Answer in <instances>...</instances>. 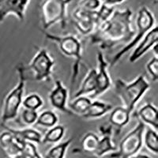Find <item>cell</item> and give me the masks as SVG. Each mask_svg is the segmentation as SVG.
I'll list each match as a JSON object with an SVG mask.
<instances>
[{"mask_svg":"<svg viewBox=\"0 0 158 158\" xmlns=\"http://www.w3.org/2000/svg\"><path fill=\"white\" fill-rule=\"evenodd\" d=\"M131 9L114 10L107 21L89 35L93 44H98L101 49H109L119 44L129 43L135 36L132 26Z\"/></svg>","mask_w":158,"mask_h":158,"instance_id":"obj_1","label":"cell"},{"mask_svg":"<svg viewBox=\"0 0 158 158\" xmlns=\"http://www.w3.org/2000/svg\"><path fill=\"white\" fill-rule=\"evenodd\" d=\"M149 88L150 84L146 81L143 75H139L135 81L129 84L124 82L120 78L115 81V94L121 99L124 108L130 113L133 111L138 101Z\"/></svg>","mask_w":158,"mask_h":158,"instance_id":"obj_2","label":"cell"},{"mask_svg":"<svg viewBox=\"0 0 158 158\" xmlns=\"http://www.w3.org/2000/svg\"><path fill=\"white\" fill-rule=\"evenodd\" d=\"M72 0H43L40 4L41 21L44 29L59 24L62 29L67 27V6Z\"/></svg>","mask_w":158,"mask_h":158,"instance_id":"obj_3","label":"cell"},{"mask_svg":"<svg viewBox=\"0 0 158 158\" xmlns=\"http://www.w3.org/2000/svg\"><path fill=\"white\" fill-rule=\"evenodd\" d=\"M46 38L56 42L59 45V49L65 56L75 59V63L73 67V73L71 77V85L76 81L80 71L81 61V45L77 37L74 36H58L44 32Z\"/></svg>","mask_w":158,"mask_h":158,"instance_id":"obj_4","label":"cell"},{"mask_svg":"<svg viewBox=\"0 0 158 158\" xmlns=\"http://www.w3.org/2000/svg\"><path fill=\"white\" fill-rule=\"evenodd\" d=\"M17 70L18 72L19 81L16 87L6 97L4 102L3 110H2V123H5L7 121L15 118L18 115V111L20 106L22 103V97L25 89V70L22 64H19L17 67Z\"/></svg>","mask_w":158,"mask_h":158,"instance_id":"obj_5","label":"cell"},{"mask_svg":"<svg viewBox=\"0 0 158 158\" xmlns=\"http://www.w3.org/2000/svg\"><path fill=\"white\" fill-rule=\"evenodd\" d=\"M154 17L151 11L148 9L146 6H142L139 9L137 15V30H138V34L137 36H135V37L132 39L131 42L128 43L127 45H126L122 50L119 52L112 58L111 59V67H113L114 65L122 58L123 55H125L127 52H129L131 48H133L135 45L140 41L144 35L154 25Z\"/></svg>","mask_w":158,"mask_h":158,"instance_id":"obj_6","label":"cell"},{"mask_svg":"<svg viewBox=\"0 0 158 158\" xmlns=\"http://www.w3.org/2000/svg\"><path fill=\"white\" fill-rule=\"evenodd\" d=\"M145 128V123L139 119L135 129L121 141L118 153H112L110 155V157L130 158L135 156L142 146V137Z\"/></svg>","mask_w":158,"mask_h":158,"instance_id":"obj_7","label":"cell"},{"mask_svg":"<svg viewBox=\"0 0 158 158\" xmlns=\"http://www.w3.org/2000/svg\"><path fill=\"white\" fill-rule=\"evenodd\" d=\"M54 65L55 61L49 56L47 50L40 48L29 65L28 68L25 69L32 70L35 81H50L52 67Z\"/></svg>","mask_w":158,"mask_h":158,"instance_id":"obj_8","label":"cell"},{"mask_svg":"<svg viewBox=\"0 0 158 158\" xmlns=\"http://www.w3.org/2000/svg\"><path fill=\"white\" fill-rule=\"evenodd\" d=\"M97 11L85 10L77 6L73 12L74 25L83 36H89L96 29Z\"/></svg>","mask_w":158,"mask_h":158,"instance_id":"obj_9","label":"cell"},{"mask_svg":"<svg viewBox=\"0 0 158 158\" xmlns=\"http://www.w3.org/2000/svg\"><path fill=\"white\" fill-rule=\"evenodd\" d=\"M29 2L30 0H0V23L10 15H14L20 22H24Z\"/></svg>","mask_w":158,"mask_h":158,"instance_id":"obj_10","label":"cell"},{"mask_svg":"<svg viewBox=\"0 0 158 158\" xmlns=\"http://www.w3.org/2000/svg\"><path fill=\"white\" fill-rule=\"evenodd\" d=\"M97 59L98 62V72H97L96 76V90L92 95L93 98H95L106 92L111 86V81L107 70L108 63L105 61L102 52H97Z\"/></svg>","mask_w":158,"mask_h":158,"instance_id":"obj_11","label":"cell"},{"mask_svg":"<svg viewBox=\"0 0 158 158\" xmlns=\"http://www.w3.org/2000/svg\"><path fill=\"white\" fill-rule=\"evenodd\" d=\"M51 104L52 107L67 114H74L70 110L67 108V89L63 86L60 80L56 81V88L52 90L49 96Z\"/></svg>","mask_w":158,"mask_h":158,"instance_id":"obj_12","label":"cell"},{"mask_svg":"<svg viewBox=\"0 0 158 158\" xmlns=\"http://www.w3.org/2000/svg\"><path fill=\"white\" fill-rule=\"evenodd\" d=\"M158 41V28L156 26L153 29H151L146 35L140 44L136 48L132 55L129 59L131 63H135L138 59H140L145 53L148 52L152 47L157 44Z\"/></svg>","mask_w":158,"mask_h":158,"instance_id":"obj_13","label":"cell"},{"mask_svg":"<svg viewBox=\"0 0 158 158\" xmlns=\"http://www.w3.org/2000/svg\"><path fill=\"white\" fill-rule=\"evenodd\" d=\"M138 116L144 123L149 124L156 131L158 129V112L157 108L149 103L141 108L138 111Z\"/></svg>","mask_w":158,"mask_h":158,"instance_id":"obj_14","label":"cell"},{"mask_svg":"<svg viewBox=\"0 0 158 158\" xmlns=\"http://www.w3.org/2000/svg\"><path fill=\"white\" fill-rule=\"evenodd\" d=\"M4 127L21 140L27 141V142H36V143H41L42 142V138H42L41 134L34 129L15 130L6 126H4Z\"/></svg>","mask_w":158,"mask_h":158,"instance_id":"obj_15","label":"cell"},{"mask_svg":"<svg viewBox=\"0 0 158 158\" xmlns=\"http://www.w3.org/2000/svg\"><path fill=\"white\" fill-rule=\"evenodd\" d=\"M112 108L113 106L111 104H106V103L100 102V101H94V102L91 103L86 112L81 116L85 118H99L112 110Z\"/></svg>","mask_w":158,"mask_h":158,"instance_id":"obj_16","label":"cell"},{"mask_svg":"<svg viewBox=\"0 0 158 158\" xmlns=\"http://www.w3.org/2000/svg\"><path fill=\"white\" fill-rule=\"evenodd\" d=\"M130 114L129 111L123 107H117L111 111L109 121L112 125L121 128L129 123Z\"/></svg>","mask_w":158,"mask_h":158,"instance_id":"obj_17","label":"cell"},{"mask_svg":"<svg viewBox=\"0 0 158 158\" xmlns=\"http://www.w3.org/2000/svg\"><path fill=\"white\" fill-rule=\"evenodd\" d=\"M97 70L96 69H93L89 71L88 75L83 81L81 88L74 95V98L84 96L89 93H94L96 90V76H97Z\"/></svg>","mask_w":158,"mask_h":158,"instance_id":"obj_18","label":"cell"},{"mask_svg":"<svg viewBox=\"0 0 158 158\" xmlns=\"http://www.w3.org/2000/svg\"><path fill=\"white\" fill-rule=\"evenodd\" d=\"M91 103V101L88 97L80 96V97L76 98L75 101L69 104V108L73 113L74 112V113L78 114L81 116L86 112Z\"/></svg>","mask_w":158,"mask_h":158,"instance_id":"obj_19","label":"cell"},{"mask_svg":"<svg viewBox=\"0 0 158 158\" xmlns=\"http://www.w3.org/2000/svg\"><path fill=\"white\" fill-rule=\"evenodd\" d=\"M115 150H116V147L111 142V138H110L109 135H104L101 139L99 140L97 149H96L94 154L100 157V156H102L103 155L108 153V152Z\"/></svg>","mask_w":158,"mask_h":158,"instance_id":"obj_20","label":"cell"},{"mask_svg":"<svg viewBox=\"0 0 158 158\" xmlns=\"http://www.w3.org/2000/svg\"><path fill=\"white\" fill-rule=\"evenodd\" d=\"M58 122V117L55 112L52 111H43L39 116L37 117L36 123V125L44 127H54Z\"/></svg>","mask_w":158,"mask_h":158,"instance_id":"obj_21","label":"cell"},{"mask_svg":"<svg viewBox=\"0 0 158 158\" xmlns=\"http://www.w3.org/2000/svg\"><path fill=\"white\" fill-rule=\"evenodd\" d=\"M65 129L61 125L52 127L42 138V143H56L60 141L64 135Z\"/></svg>","mask_w":158,"mask_h":158,"instance_id":"obj_22","label":"cell"},{"mask_svg":"<svg viewBox=\"0 0 158 158\" xmlns=\"http://www.w3.org/2000/svg\"><path fill=\"white\" fill-rule=\"evenodd\" d=\"M100 138L94 133H88L85 135L81 141V149L89 153H93L96 151Z\"/></svg>","mask_w":158,"mask_h":158,"instance_id":"obj_23","label":"cell"},{"mask_svg":"<svg viewBox=\"0 0 158 158\" xmlns=\"http://www.w3.org/2000/svg\"><path fill=\"white\" fill-rule=\"evenodd\" d=\"M114 11V8L112 6L102 3L101 7L97 11V16H96V29L98 28L101 24L104 23L105 21L110 18Z\"/></svg>","mask_w":158,"mask_h":158,"instance_id":"obj_24","label":"cell"},{"mask_svg":"<svg viewBox=\"0 0 158 158\" xmlns=\"http://www.w3.org/2000/svg\"><path fill=\"white\" fill-rule=\"evenodd\" d=\"M72 139L70 138L69 140L62 142V143L59 144L56 146L51 149L48 154L46 155V158H63L66 150L70 145Z\"/></svg>","mask_w":158,"mask_h":158,"instance_id":"obj_25","label":"cell"},{"mask_svg":"<svg viewBox=\"0 0 158 158\" xmlns=\"http://www.w3.org/2000/svg\"><path fill=\"white\" fill-rule=\"evenodd\" d=\"M145 144L146 147L153 153H158V135L153 130H148L145 135Z\"/></svg>","mask_w":158,"mask_h":158,"instance_id":"obj_26","label":"cell"},{"mask_svg":"<svg viewBox=\"0 0 158 158\" xmlns=\"http://www.w3.org/2000/svg\"><path fill=\"white\" fill-rule=\"evenodd\" d=\"M23 106L27 109L36 110L42 106L43 101L42 99L36 94H31L28 96L22 103Z\"/></svg>","mask_w":158,"mask_h":158,"instance_id":"obj_27","label":"cell"},{"mask_svg":"<svg viewBox=\"0 0 158 158\" xmlns=\"http://www.w3.org/2000/svg\"><path fill=\"white\" fill-rule=\"evenodd\" d=\"M101 4V0H79L77 6L85 10L97 11Z\"/></svg>","mask_w":158,"mask_h":158,"instance_id":"obj_28","label":"cell"},{"mask_svg":"<svg viewBox=\"0 0 158 158\" xmlns=\"http://www.w3.org/2000/svg\"><path fill=\"white\" fill-rule=\"evenodd\" d=\"M38 114L36 110H31L25 108L22 112L21 115V119H22V123L25 125H32L36 123L37 119Z\"/></svg>","mask_w":158,"mask_h":158,"instance_id":"obj_29","label":"cell"},{"mask_svg":"<svg viewBox=\"0 0 158 158\" xmlns=\"http://www.w3.org/2000/svg\"><path fill=\"white\" fill-rule=\"evenodd\" d=\"M148 72L150 74L153 81H157L158 78V58L157 56L153 57L146 66Z\"/></svg>","mask_w":158,"mask_h":158,"instance_id":"obj_30","label":"cell"},{"mask_svg":"<svg viewBox=\"0 0 158 158\" xmlns=\"http://www.w3.org/2000/svg\"><path fill=\"white\" fill-rule=\"evenodd\" d=\"M125 0H105L104 2V4L106 5L110 6H112L115 5V4H119L121 2H123Z\"/></svg>","mask_w":158,"mask_h":158,"instance_id":"obj_31","label":"cell"},{"mask_svg":"<svg viewBox=\"0 0 158 158\" xmlns=\"http://www.w3.org/2000/svg\"><path fill=\"white\" fill-rule=\"evenodd\" d=\"M130 158H150L149 156H148L147 155H143V154H139L137 155V156H133Z\"/></svg>","mask_w":158,"mask_h":158,"instance_id":"obj_32","label":"cell"},{"mask_svg":"<svg viewBox=\"0 0 158 158\" xmlns=\"http://www.w3.org/2000/svg\"><path fill=\"white\" fill-rule=\"evenodd\" d=\"M27 158H41V156H40V154L38 153V152H37V153H36L35 154L32 155V156H29V157H27Z\"/></svg>","mask_w":158,"mask_h":158,"instance_id":"obj_33","label":"cell"},{"mask_svg":"<svg viewBox=\"0 0 158 158\" xmlns=\"http://www.w3.org/2000/svg\"><path fill=\"white\" fill-rule=\"evenodd\" d=\"M8 158H15V157H10V156H9V157Z\"/></svg>","mask_w":158,"mask_h":158,"instance_id":"obj_34","label":"cell"},{"mask_svg":"<svg viewBox=\"0 0 158 158\" xmlns=\"http://www.w3.org/2000/svg\"><path fill=\"white\" fill-rule=\"evenodd\" d=\"M156 1H157V0H156Z\"/></svg>","mask_w":158,"mask_h":158,"instance_id":"obj_35","label":"cell"}]
</instances>
